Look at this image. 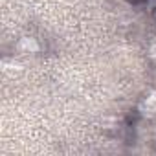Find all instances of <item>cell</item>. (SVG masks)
Here are the masks:
<instances>
[{
	"mask_svg": "<svg viewBox=\"0 0 156 156\" xmlns=\"http://www.w3.org/2000/svg\"><path fill=\"white\" fill-rule=\"evenodd\" d=\"M19 48L20 50H26V51H37L39 50V44L33 37H22L20 42H19Z\"/></svg>",
	"mask_w": 156,
	"mask_h": 156,
	"instance_id": "2",
	"label": "cell"
},
{
	"mask_svg": "<svg viewBox=\"0 0 156 156\" xmlns=\"http://www.w3.org/2000/svg\"><path fill=\"white\" fill-rule=\"evenodd\" d=\"M149 57L156 62V39L151 42V46H149Z\"/></svg>",
	"mask_w": 156,
	"mask_h": 156,
	"instance_id": "3",
	"label": "cell"
},
{
	"mask_svg": "<svg viewBox=\"0 0 156 156\" xmlns=\"http://www.w3.org/2000/svg\"><path fill=\"white\" fill-rule=\"evenodd\" d=\"M140 110L143 116H156V90H151L140 103Z\"/></svg>",
	"mask_w": 156,
	"mask_h": 156,
	"instance_id": "1",
	"label": "cell"
}]
</instances>
